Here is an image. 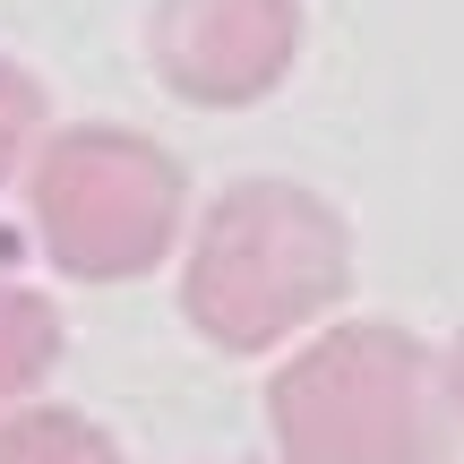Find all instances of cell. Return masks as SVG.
Wrapping results in <instances>:
<instances>
[{
  "label": "cell",
  "mask_w": 464,
  "mask_h": 464,
  "mask_svg": "<svg viewBox=\"0 0 464 464\" xmlns=\"http://www.w3.org/2000/svg\"><path fill=\"white\" fill-rule=\"evenodd\" d=\"M301 0H155L147 61L181 103L241 112L293 69Z\"/></svg>",
  "instance_id": "4"
},
{
  "label": "cell",
  "mask_w": 464,
  "mask_h": 464,
  "mask_svg": "<svg viewBox=\"0 0 464 464\" xmlns=\"http://www.w3.org/2000/svg\"><path fill=\"white\" fill-rule=\"evenodd\" d=\"M52 362H61V310L26 284H0V404L44 387Z\"/></svg>",
  "instance_id": "6"
},
{
  "label": "cell",
  "mask_w": 464,
  "mask_h": 464,
  "mask_svg": "<svg viewBox=\"0 0 464 464\" xmlns=\"http://www.w3.org/2000/svg\"><path fill=\"white\" fill-rule=\"evenodd\" d=\"M34 130H44V86H34L17 61H0V181H9L17 155L34 147Z\"/></svg>",
  "instance_id": "7"
},
{
  "label": "cell",
  "mask_w": 464,
  "mask_h": 464,
  "mask_svg": "<svg viewBox=\"0 0 464 464\" xmlns=\"http://www.w3.org/2000/svg\"><path fill=\"white\" fill-rule=\"evenodd\" d=\"M0 464H121L112 430L69 404H26V413L0 421Z\"/></svg>",
  "instance_id": "5"
},
{
  "label": "cell",
  "mask_w": 464,
  "mask_h": 464,
  "mask_svg": "<svg viewBox=\"0 0 464 464\" xmlns=\"http://www.w3.org/2000/svg\"><path fill=\"white\" fill-rule=\"evenodd\" d=\"M448 387H456V404H464V335H456V353H448Z\"/></svg>",
  "instance_id": "8"
},
{
  "label": "cell",
  "mask_w": 464,
  "mask_h": 464,
  "mask_svg": "<svg viewBox=\"0 0 464 464\" xmlns=\"http://www.w3.org/2000/svg\"><path fill=\"white\" fill-rule=\"evenodd\" d=\"M34 241L61 276L78 284H130L147 266H164V249L181 241L189 181L155 138L112 130V121H78L34 155L26 181Z\"/></svg>",
  "instance_id": "3"
},
{
  "label": "cell",
  "mask_w": 464,
  "mask_h": 464,
  "mask_svg": "<svg viewBox=\"0 0 464 464\" xmlns=\"http://www.w3.org/2000/svg\"><path fill=\"white\" fill-rule=\"evenodd\" d=\"M284 464H421L439 448L430 353L387 318L327 327L266 387Z\"/></svg>",
  "instance_id": "2"
},
{
  "label": "cell",
  "mask_w": 464,
  "mask_h": 464,
  "mask_svg": "<svg viewBox=\"0 0 464 464\" xmlns=\"http://www.w3.org/2000/svg\"><path fill=\"white\" fill-rule=\"evenodd\" d=\"M353 284V232L301 181H232L198 216L181 310L216 353H266L327 318Z\"/></svg>",
  "instance_id": "1"
}]
</instances>
